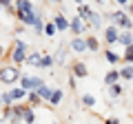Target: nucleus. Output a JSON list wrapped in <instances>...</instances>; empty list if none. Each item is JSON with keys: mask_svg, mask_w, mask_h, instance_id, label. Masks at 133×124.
<instances>
[{"mask_svg": "<svg viewBox=\"0 0 133 124\" xmlns=\"http://www.w3.org/2000/svg\"><path fill=\"white\" fill-rule=\"evenodd\" d=\"M16 9L18 11H33V5L29 0H16Z\"/></svg>", "mask_w": 133, "mask_h": 124, "instance_id": "16", "label": "nucleus"}, {"mask_svg": "<svg viewBox=\"0 0 133 124\" xmlns=\"http://www.w3.org/2000/svg\"><path fill=\"white\" fill-rule=\"evenodd\" d=\"M22 78V73L18 71L16 67H7V64H2V69H0V80H2V84H14L16 80H20Z\"/></svg>", "mask_w": 133, "mask_h": 124, "instance_id": "1", "label": "nucleus"}, {"mask_svg": "<svg viewBox=\"0 0 133 124\" xmlns=\"http://www.w3.org/2000/svg\"><path fill=\"white\" fill-rule=\"evenodd\" d=\"M104 58L111 62V64H118V62H120V56H118V53H113L111 49H107V51H104Z\"/></svg>", "mask_w": 133, "mask_h": 124, "instance_id": "23", "label": "nucleus"}, {"mask_svg": "<svg viewBox=\"0 0 133 124\" xmlns=\"http://www.w3.org/2000/svg\"><path fill=\"white\" fill-rule=\"evenodd\" d=\"M16 98L11 95V91H2V106H14Z\"/></svg>", "mask_w": 133, "mask_h": 124, "instance_id": "18", "label": "nucleus"}, {"mask_svg": "<svg viewBox=\"0 0 133 124\" xmlns=\"http://www.w3.org/2000/svg\"><path fill=\"white\" fill-rule=\"evenodd\" d=\"M104 124H120V120H118V118H107Z\"/></svg>", "mask_w": 133, "mask_h": 124, "instance_id": "33", "label": "nucleus"}, {"mask_svg": "<svg viewBox=\"0 0 133 124\" xmlns=\"http://www.w3.org/2000/svg\"><path fill=\"white\" fill-rule=\"evenodd\" d=\"M42 102H44V100L40 98L38 91H29V93H27V104H29V106H40Z\"/></svg>", "mask_w": 133, "mask_h": 124, "instance_id": "10", "label": "nucleus"}, {"mask_svg": "<svg viewBox=\"0 0 133 124\" xmlns=\"http://www.w3.org/2000/svg\"><path fill=\"white\" fill-rule=\"evenodd\" d=\"M47 2H60V0H47Z\"/></svg>", "mask_w": 133, "mask_h": 124, "instance_id": "37", "label": "nucleus"}, {"mask_svg": "<svg viewBox=\"0 0 133 124\" xmlns=\"http://www.w3.org/2000/svg\"><path fill=\"white\" fill-rule=\"evenodd\" d=\"M111 22L115 24V27H122V29H129L131 31V27H133V20L129 18L124 11H113L111 13Z\"/></svg>", "mask_w": 133, "mask_h": 124, "instance_id": "3", "label": "nucleus"}, {"mask_svg": "<svg viewBox=\"0 0 133 124\" xmlns=\"http://www.w3.org/2000/svg\"><path fill=\"white\" fill-rule=\"evenodd\" d=\"M104 40H107L109 44H113V42H118V40H120V33H118V29H115V24L107 27V31H104Z\"/></svg>", "mask_w": 133, "mask_h": 124, "instance_id": "9", "label": "nucleus"}, {"mask_svg": "<svg viewBox=\"0 0 133 124\" xmlns=\"http://www.w3.org/2000/svg\"><path fill=\"white\" fill-rule=\"evenodd\" d=\"M109 95L111 98H120L122 95V86H120L118 82H115V84H109Z\"/></svg>", "mask_w": 133, "mask_h": 124, "instance_id": "19", "label": "nucleus"}, {"mask_svg": "<svg viewBox=\"0 0 133 124\" xmlns=\"http://www.w3.org/2000/svg\"><path fill=\"white\" fill-rule=\"evenodd\" d=\"M71 71H73V75H76V78H87V75H89L84 62H73V64H71Z\"/></svg>", "mask_w": 133, "mask_h": 124, "instance_id": "8", "label": "nucleus"}, {"mask_svg": "<svg viewBox=\"0 0 133 124\" xmlns=\"http://www.w3.org/2000/svg\"><path fill=\"white\" fill-rule=\"evenodd\" d=\"M56 62V58H51V56H42V67H49V64H53Z\"/></svg>", "mask_w": 133, "mask_h": 124, "instance_id": "32", "label": "nucleus"}, {"mask_svg": "<svg viewBox=\"0 0 133 124\" xmlns=\"http://www.w3.org/2000/svg\"><path fill=\"white\" fill-rule=\"evenodd\" d=\"M89 24H91V27H102V16H98V13H91Z\"/></svg>", "mask_w": 133, "mask_h": 124, "instance_id": "25", "label": "nucleus"}, {"mask_svg": "<svg viewBox=\"0 0 133 124\" xmlns=\"http://www.w3.org/2000/svg\"><path fill=\"white\" fill-rule=\"evenodd\" d=\"M118 5H129V0H115Z\"/></svg>", "mask_w": 133, "mask_h": 124, "instance_id": "34", "label": "nucleus"}, {"mask_svg": "<svg viewBox=\"0 0 133 124\" xmlns=\"http://www.w3.org/2000/svg\"><path fill=\"white\" fill-rule=\"evenodd\" d=\"M20 82H22V86L27 91H36V89H40V86L44 84L40 78H29V75H22V78H20Z\"/></svg>", "mask_w": 133, "mask_h": 124, "instance_id": "5", "label": "nucleus"}, {"mask_svg": "<svg viewBox=\"0 0 133 124\" xmlns=\"http://www.w3.org/2000/svg\"><path fill=\"white\" fill-rule=\"evenodd\" d=\"M36 91H38V93H40V98H42L44 102H49V100H51V95H53V89H49L47 84H42V86H40V89H36Z\"/></svg>", "mask_w": 133, "mask_h": 124, "instance_id": "13", "label": "nucleus"}, {"mask_svg": "<svg viewBox=\"0 0 133 124\" xmlns=\"http://www.w3.org/2000/svg\"><path fill=\"white\" fill-rule=\"evenodd\" d=\"M9 53H11V60H14L16 64H22V62H27V44H24L22 40H16Z\"/></svg>", "mask_w": 133, "mask_h": 124, "instance_id": "2", "label": "nucleus"}, {"mask_svg": "<svg viewBox=\"0 0 133 124\" xmlns=\"http://www.w3.org/2000/svg\"><path fill=\"white\" fill-rule=\"evenodd\" d=\"M91 13H93V11L87 5H78V16H80V18H91Z\"/></svg>", "mask_w": 133, "mask_h": 124, "instance_id": "22", "label": "nucleus"}, {"mask_svg": "<svg viewBox=\"0 0 133 124\" xmlns=\"http://www.w3.org/2000/svg\"><path fill=\"white\" fill-rule=\"evenodd\" d=\"M120 78H122V73H120V71H115V69H113V71H109V73L104 75V82H107V86H109V84H115V82H118Z\"/></svg>", "mask_w": 133, "mask_h": 124, "instance_id": "12", "label": "nucleus"}, {"mask_svg": "<svg viewBox=\"0 0 133 124\" xmlns=\"http://www.w3.org/2000/svg\"><path fill=\"white\" fill-rule=\"evenodd\" d=\"M66 49L64 47H60V49H58V53H56V62H60V64H62V62H64V56H66Z\"/></svg>", "mask_w": 133, "mask_h": 124, "instance_id": "29", "label": "nucleus"}, {"mask_svg": "<svg viewBox=\"0 0 133 124\" xmlns=\"http://www.w3.org/2000/svg\"><path fill=\"white\" fill-rule=\"evenodd\" d=\"M53 22H56V27H58V31H64V29H71V22L64 18L62 13H58L56 18H53Z\"/></svg>", "mask_w": 133, "mask_h": 124, "instance_id": "11", "label": "nucleus"}, {"mask_svg": "<svg viewBox=\"0 0 133 124\" xmlns=\"http://www.w3.org/2000/svg\"><path fill=\"white\" fill-rule=\"evenodd\" d=\"M27 64L42 67V56H40V53H29V56H27Z\"/></svg>", "mask_w": 133, "mask_h": 124, "instance_id": "15", "label": "nucleus"}, {"mask_svg": "<svg viewBox=\"0 0 133 124\" xmlns=\"http://www.w3.org/2000/svg\"><path fill=\"white\" fill-rule=\"evenodd\" d=\"M56 31H58L56 22H49V24H44V33H47V36H56Z\"/></svg>", "mask_w": 133, "mask_h": 124, "instance_id": "28", "label": "nucleus"}, {"mask_svg": "<svg viewBox=\"0 0 133 124\" xmlns=\"http://www.w3.org/2000/svg\"><path fill=\"white\" fill-rule=\"evenodd\" d=\"M127 7H129V11H131V13H133V2H129Z\"/></svg>", "mask_w": 133, "mask_h": 124, "instance_id": "35", "label": "nucleus"}, {"mask_svg": "<svg viewBox=\"0 0 133 124\" xmlns=\"http://www.w3.org/2000/svg\"><path fill=\"white\" fill-rule=\"evenodd\" d=\"M118 42H120V44H124V47H131V44H133V33L127 29L124 33H120V40H118Z\"/></svg>", "mask_w": 133, "mask_h": 124, "instance_id": "14", "label": "nucleus"}, {"mask_svg": "<svg viewBox=\"0 0 133 124\" xmlns=\"http://www.w3.org/2000/svg\"><path fill=\"white\" fill-rule=\"evenodd\" d=\"M27 93H29V91L24 89V86H20V89H11V95H14L16 100H22V98H27Z\"/></svg>", "mask_w": 133, "mask_h": 124, "instance_id": "21", "label": "nucleus"}, {"mask_svg": "<svg viewBox=\"0 0 133 124\" xmlns=\"http://www.w3.org/2000/svg\"><path fill=\"white\" fill-rule=\"evenodd\" d=\"M95 2H98V5H102V2H104V0H95Z\"/></svg>", "mask_w": 133, "mask_h": 124, "instance_id": "36", "label": "nucleus"}, {"mask_svg": "<svg viewBox=\"0 0 133 124\" xmlns=\"http://www.w3.org/2000/svg\"><path fill=\"white\" fill-rule=\"evenodd\" d=\"M120 73H122V78H127V80H133V64L129 62V64H127V67H124Z\"/></svg>", "mask_w": 133, "mask_h": 124, "instance_id": "24", "label": "nucleus"}, {"mask_svg": "<svg viewBox=\"0 0 133 124\" xmlns=\"http://www.w3.org/2000/svg\"><path fill=\"white\" fill-rule=\"evenodd\" d=\"M82 104L93 106V104H95V98H93V95H82Z\"/></svg>", "mask_w": 133, "mask_h": 124, "instance_id": "31", "label": "nucleus"}, {"mask_svg": "<svg viewBox=\"0 0 133 124\" xmlns=\"http://www.w3.org/2000/svg\"><path fill=\"white\" fill-rule=\"evenodd\" d=\"M124 60L133 64V44H131V47H127V51H124Z\"/></svg>", "mask_w": 133, "mask_h": 124, "instance_id": "30", "label": "nucleus"}, {"mask_svg": "<svg viewBox=\"0 0 133 124\" xmlns=\"http://www.w3.org/2000/svg\"><path fill=\"white\" fill-rule=\"evenodd\" d=\"M0 5H2V9L5 11H9V13H18V9H14V7H11V0H0Z\"/></svg>", "mask_w": 133, "mask_h": 124, "instance_id": "27", "label": "nucleus"}, {"mask_svg": "<svg viewBox=\"0 0 133 124\" xmlns=\"http://www.w3.org/2000/svg\"><path fill=\"white\" fill-rule=\"evenodd\" d=\"M87 44H89V51H98L100 49V42L95 36H87Z\"/></svg>", "mask_w": 133, "mask_h": 124, "instance_id": "20", "label": "nucleus"}, {"mask_svg": "<svg viewBox=\"0 0 133 124\" xmlns=\"http://www.w3.org/2000/svg\"><path fill=\"white\" fill-rule=\"evenodd\" d=\"M76 2H78V5H82V0H76Z\"/></svg>", "mask_w": 133, "mask_h": 124, "instance_id": "38", "label": "nucleus"}, {"mask_svg": "<svg viewBox=\"0 0 133 124\" xmlns=\"http://www.w3.org/2000/svg\"><path fill=\"white\" fill-rule=\"evenodd\" d=\"M16 18H18L22 24H27V27H33V24L38 22V16L33 13V11H18V13H16Z\"/></svg>", "mask_w": 133, "mask_h": 124, "instance_id": "4", "label": "nucleus"}, {"mask_svg": "<svg viewBox=\"0 0 133 124\" xmlns=\"http://www.w3.org/2000/svg\"><path fill=\"white\" fill-rule=\"evenodd\" d=\"M24 124H33L36 122V115H33V106H27V109H24Z\"/></svg>", "mask_w": 133, "mask_h": 124, "instance_id": "17", "label": "nucleus"}, {"mask_svg": "<svg viewBox=\"0 0 133 124\" xmlns=\"http://www.w3.org/2000/svg\"><path fill=\"white\" fill-rule=\"evenodd\" d=\"M84 29H87L84 20H82L80 16H76V18L71 20V31H73V36H80V33H84Z\"/></svg>", "mask_w": 133, "mask_h": 124, "instance_id": "7", "label": "nucleus"}, {"mask_svg": "<svg viewBox=\"0 0 133 124\" xmlns=\"http://www.w3.org/2000/svg\"><path fill=\"white\" fill-rule=\"evenodd\" d=\"M60 100H62V91L60 89H53V95H51V100H49V102L56 106V104H60Z\"/></svg>", "mask_w": 133, "mask_h": 124, "instance_id": "26", "label": "nucleus"}, {"mask_svg": "<svg viewBox=\"0 0 133 124\" xmlns=\"http://www.w3.org/2000/svg\"><path fill=\"white\" fill-rule=\"evenodd\" d=\"M71 49H73L76 53L89 51V44H87V38H82V36H76V38L71 40Z\"/></svg>", "mask_w": 133, "mask_h": 124, "instance_id": "6", "label": "nucleus"}]
</instances>
